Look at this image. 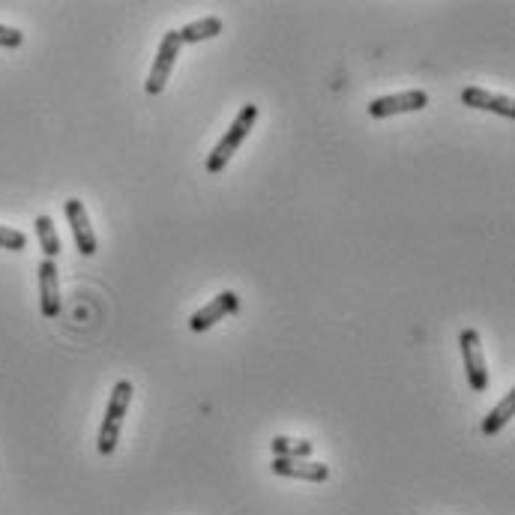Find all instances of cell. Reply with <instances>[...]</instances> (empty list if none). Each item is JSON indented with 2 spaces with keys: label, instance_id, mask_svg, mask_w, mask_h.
Masks as SVG:
<instances>
[{
  "label": "cell",
  "instance_id": "6da1fadb",
  "mask_svg": "<svg viewBox=\"0 0 515 515\" xmlns=\"http://www.w3.org/2000/svg\"><path fill=\"white\" fill-rule=\"evenodd\" d=\"M255 120H258V105H243L240 111H237V117L231 120V126L225 129V135L219 138V144L213 147V153L207 156V174H222L225 171V165L234 159V153L243 147V141L249 138V132L255 129Z\"/></svg>",
  "mask_w": 515,
  "mask_h": 515
},
{
  "label": "cell",
  "instance_id": "7a4b0ae2",
  "mask_svg": "<svg viewBox=\"0 0 515 515\" xmlns=\"http://www.w3.org/2000/svg\"><path fill=\"white\" fill-rule=\"evenodd\" d=\"M132 393H135L132 381H117L114 390H111V399H108V408H105V417H102V426H99V438H96V450L102 456H111L117 450L123 420L129 414V405H132Z\"/></svg>",
  "mask_w": 515,
  "mask_h": 515
},
{
  "label": "cell",
  "instance_id": "3957f363",
  "mask_svg": "<svg viewBox=\"0 0 515 515\" xmlns=\"http://www.w3.org/2000/svg\"><path fill=\"white\" fill-rule=\"evenodd\" d=\"M180 48H183V45H180L177 30H168V33L162 36L159 48H156L150 75H147V81H144V90H147L150 96H159V93L165 90V84H168V78H171V72H174V66H177Z\"/></svg>",
  "mask_w": 515,
  "mask_h": 515
},
{
  "label": "cell",
  "instance_id": "277c9868",
  "mask_svg": "<svg viewBox=\"0 0 515 515\" xmlns=\"http://www.w3.org/2000/svg\"><path fill=\"white\" fill-rule=\"evenodd\" d=\"M459 348L465 357V375L474 393H486L489 390V363H486V351H483V339L477 330H462L459 336Z\"/></svg>",
  "mask_w": 515,
  "mask_h": 515
},
{
  "label": "cell",
  "instance_id": "5b68a950",
  "mask_svg": "<svg viewBox=\"0 0 515 515\" xmlns=\"http://www.w3.org/2000/svg\"><path fill=\"white\" fill-rule=\"evenodd\" d=\"M429 105V93L426 90H405V93H390L381 99L369 102V117L384 120V117H396V114H414L423 111Z\"/></svg>",
  "mask_w": 515,
  "mask_h": 515
},
{
  "label": "cell",
  "instance_id": "8992f818",
  "mask_svg": "<svg viewBox=\"0 0 515 515\" xmlns=\"http://www.w3.org/2000/svg\"><path fill=\"white\" fill-rule=\"evenodd\" d=\"M66 210V219H69V228H72V237H75V246L84 258L96 255L99 243H96V234H93V225H90V216H87V207L81 198H69L63 204Z\"/></svg>",
  "mask_w": 515,
  "mask_h": 515
},
{
  "label": "cell",
  "instance_id": "52a82bcc",
  "mask_svg": "<svg viewBox=\"0 0 515 515\" xmlns=\"http://www.w3.org/2000/svg\"><path fill=\"white\" fill-rule=\"evenodd\" d=\"M237 309H240V297H237L234 291H222V294H216L207 306H201L198 312H192L189 327H192L195 333H204V330L216 327L219 321H225L228 315H234Z\"/></svg>",
  "mask_w": 515,
  "mask_h": 515
},
{
  "label": "cell",
  "instance_id": "ba28073f",
  "mask_svg": "<svg viewBox=\"0 0 515 515\" xmlns=\"http://www.w3.org/2000/svg\"><path fill=\"white\" fill-rule=\"evenodd\" d=\"M270 471L276 477L303 480V483H327V477H330V468L324 462H312V459H273Z\"/></svg>",
  "mask_w": 515,
  "mask_h": 515
},
{
  "label": "cell",
  "instance_id": "9c48e42d",
  "mask_svg": "<svg viewBox=\"0 0 515 515\" xmlns=\"http://www.w3.org/2000/svg\"><path fill=\"white\" fill-rule=\"evenodd\" d=\"M39 309L42 318H57L60 315V279H57V264L42 258L39 261Z\"/></svg>",
  "mask_w": 515,
  "mask_h": 515
},
{
  "label": "cell",
  "instance_id": "30bf717a",
  "mask_svg": "<svg viewBox=\"0 0 515 515\" xmlns=\"http://www.w3.org/2000/svg\"><path fill=\"white\" fill-rule=\"evenodd\" d=\"M462 102L468 108H477V111H492V114H501V117H515V102L504 93H489L483 87H465L462 90Z\"/></svg>",
  "mask_w": 515,
  "mask_h": 515
},
{
  "label": "cell",
  "instance_id": "8fae6325",
  "mask_svg": "<svg viewBox=\"0 0 515 515\" xmlns=\"http://www.w3.org/2000/svg\"><path fill=\"white\" fill-rule=\"evenodd\" d=\"M222 30H225V21L219 15H204V18L189 21L186 27H180L177 36H180V45H198V42L216 39Z\"/></svg>",
  "mask_w": 515,
  "mask_h": 515
},
{
  "label": "cell",
  "instance_id": "7c38bea8",
  "mask_svg": "<svg viewBox=\"0 0 515 515\" xmlns=\"http://www.w3.org/2000/svg\"><path fill=\"white\" fill-rule=\"evenodd\" d=\"M515 414V390H510L492 411H489V417L483 420V435L486 438H495L504 426H510V420H513Z\"/></svg>",
  "mask_w": 515,
  "mask_h": 515
},
{
  "label": "cell",
  "instance_id": "4fadbf2b",
  "mask_svg": "<svg viewBox=\"0 0 515 515\" xmlns=\"http://www.w3.org/2000/svg\"><path fill=\"white\" fill-rule=\"evenodd\" d=\"M270 450H273V459H312L315 453V444L306 441V438H273L270 441Z\"/></svg>",
  "mask_w": 515,
  "mask_h": 515
},
{
  "label": "cell",
  "instance_id": "5bb4252c",
  "mask_svg": "<svg viewBox=\"0 0 515 515\" xmlns=\"http://www.w3.org/2000/svg\"><path fill=\"white\" fill-rule=\"evenodd\" d=\"M33 228H36V240H39V246H42L45 258H48V261H54V258L60 255V237H57V228H54L51 216H36Z\"/></svg>",
  "mask_w": 515,
  "mask_h": 515
},
{
  "label": "cell",
  "instance_id": "9a60e30c",
  "mask_svg": "<svg viewBox=\"0 0 515 515\" xmlns=\"http://www.w3.org/2000/svg\"><path fill=\"white\" fill-rule=\"evenodd\" d=\"M0 249H9V252H21V249H27V234H24V231H18V228L0 225Z\"/></svg>",
  "mask_w": 515,
  "mask_h": 515
},
{
  "label": "cell",
  "instance_id": "2e32d148",
  "mask_svg": "<svg viewBox=\"0 0 515 515\" xmlns=\"http://www.w3.org/2000/svg\"><path fill=\"white\" fill-rule=\"evenodd\" d=\"M24 42V33L18 27H6L0 24V48H18Z\"/></svg>",
  "mask_w": 515,
  "mask_h": 515
}]
</instances>
